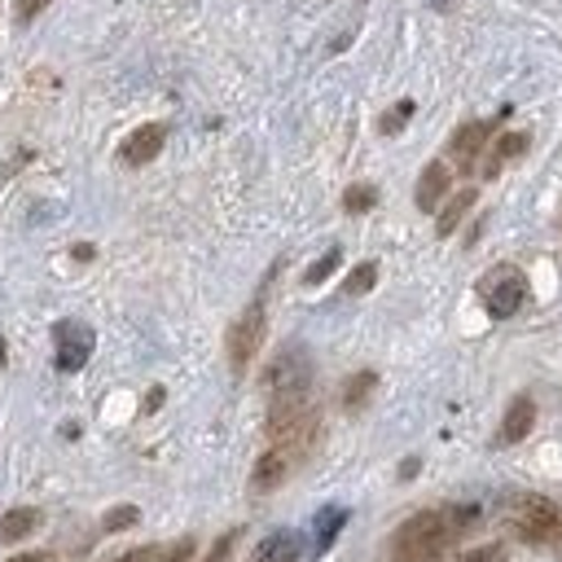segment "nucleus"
<instances>
[{"label":"nucleus","instance_id":"obj_1","mask_svg":"<svg viewBox=\"0 0 562 562\" xmlns=\"http://www.w3.org/2000/svg\"><path fill=\"white\" fill-rule=\"evenodd\" d=\"M474 518L470 505H448V509H417L408 514L395 536H391V558L395 562H443V553L452 549V540L465 531V522Z\"/></svg>","mask_w":562,"mask_h":562},{"label":"nucleus","instance_id":"obj_2","mask_svg":"<svg viewBox=\"0 0 562 562\" xmlns=\"http://www.w3.org/2000/svg\"><path fill=\"white\" fill-rule=\"evenodd\" d=\"M509 527L527 544H553V536L562 527V509L540 492H518L509 501Z\"/></svg>","mask_w":562,"mask_h":562},{"label":"nucleus","instance_id":"obj_3","mask_svg":"<svg viewBox=\"0 0 562 562\" xmlns=\"http://www.w3.org/2000/svg\"><path fill=\"white\" fill-rule=\"evenodd\" d=\"M263 334H268V294L259 290L246 307H241V316L228 325V364H233V373H246L250 369V360L259 356V347H263Z\"/></svg>","mask_w":562,"mask_h":562},{"label":"nucleus","instance_id":"obj_4","mask_svg":"<svg viewBox=\"0 0 562 562\" xmlns=\"http://www.w3.org/2000/svg\"><path fill=\"white\" fill-rule=\"evenodd\" d=\"M479 299H483V307H487L492 321H509V316L522 307V299H527V277H522V268H514V263L487 268L483 281H479Z\"/></svg>","mask_w":562,"mask_h":562},{"label":"nucleus","instance_id":"obj_5","mask_svg":"<svg viewBox=\"0 0 562 562\" xmlns=\"http://www.w3.org/2000/svg\"><path fill=\"white\" fill-rule=\"evenodd\" d=\"M92 347H97L92 325H83V321H57L53 325V360L61 373H79L92 360Z\"/></svg>","mask_w":562,"mask_h":562},{"label":"nucleus","instance_id":"obj_6","mask_svg":"<svg viewBox=\"0 0 562 562\" xmlns=\"http://www.w3.org/2000/svg\"><path fill=\"white\" fill-rule=\"evenodd\" d=\"M487 140H492V123H487V119H470V123H461V127L448 136V158H452L461 171H470V167L479 162V154L487 149Z\"/></svg>","mask_w":562,"mask_h":562},{"label":"nucleus","instance_id":"obj_7","mask_svg":"<svg viewBox=\"0 0 562 562\" xmlns=\"http://www.w3.org/2000/svg\"><path fill=\"white\" fill-rule=\"evenodd\" d=\"M162 145H167V123H140V127L119 145V158H123L127 167H145V162L158 158Z\"/></svg>","mask_w":562,"mask_h":562},{"label":"nucleus","instance_id":"obj_8","mask_svg":"<svg viewBox=\"0 0 562 562\" xmlns=\"http://www.w3.org/2000/svg\"><path fill=\"white\" fill-rule=\"evenodd\" d=\"M536 426V400L531 395H514L505 417H501V443H522Z\"/></svg>","mask_w":562,"mask_h":562},{"label":"nucleus","instance_id":"obj_9","mask_svg":"<svg viewBox=\"0 0 562 562\" xmlns=\"http://www.w3.org/2000/svg\"><path fill=\"white\" fill-rule=\"evenodd\" d=\"M448 184H452L448 162H426V167H422V176H417V189H413L417 211H435V206H439V198L448 193Z\"/></svg>","mask_w":562,"mask_h":562},{"label":"nucleus","instance_id":"obj_10","mask_svg":"<svg viewBox=\"0 0 562 562\" xmlns=\"http://www.w3.org/2000/svg\"><path fill=\"white\" fill-rule=\"evenodd\" d=\"M527 145H531V136H527V132H505V136H496V140H492V149H487V158H483V176L492 180L505 162L522 158V154H527Z\"/></svg>","mask_w":562,"mask_h":562},{"label":"nucleus","instance_id":"obj_11","mask_svg":"<svg viewBox=\"0 0 562 562\" xmlns=\"http://www.w3.org/2000/svg\"><path fill=\"white\" fill-rule=\"evenodd\" d=\"M299 553H303V540L294 531H272L259 540L255 562H299Z\"/></svg>","mask_w":562,"mask_h":562},{"label":"nucleus","instance_id":"obj_12","mask_svg":"<svg viewBox=\"0 0 562 562\" xmlns=\"http://www.w3.org/2000/svg\"><path fill=\"white\" fill-rule=\"evenodd\" d=\"M474 202H479V189H474V184L457 189V193L448 198V206L439 211V220H435V233H439V237H452V233H457V224L465 220V211H470Z\"/></svg>","mask_w":562,"mask_h":562},{"label":"nucleus","instance_id":"obj_13","mask_svg":"<svg viewBox=\"0 0 562 562\" xmlns=\"http://www.w3.org/2000/svg\"><path fill=\"white\" fill-rule=\"evenodd\" d=\"M35 527H40V509L35 505H18V509H9L0 518V544H18V540L35 536Z\"/></svg>","mask_w":562,"mask_h":562},{"label":"nucleus","instance_id":"obj_14","mask_svg":"<svg viewBox=\"0 0 562 562\" xmlns=\"http://www.w3.org/2000/svg\"><path fill=\"white\" fill-rule=\"evenodd\" d=\"M342 522H347V509H342V505H325V509L316 514V522H312V527H316V531H312V549L325 553V549L334 544V536L342 531Z\"/></svg>","mask_w":562,"mask_h":562},{"label":"nucleus","instance_id":"obj_15","mask_svg":"<svg viewBox=\"0 0 562 562\" xmlns=\"http://www.w3.org/2000/svg\"><path fill=\"white\" fill-rule=\"evenodd\" d=\"M373 386H378V373H373V369L351 373V378L342 382V408H347V413L364 408V404H369V395H373Z\"/></svg>","mask_w":562,"mask_h":562},{"label":"nucleus","instance_id":"obj_16","mask_svg":"<svg viewBox=\"0 0 562 562\" xmlns=\"http://www.w3.org/2000/svg\"><path fill=\"white\" fill-rule=\"evenodd\" d=\"M338 263H342V250H338V246H329L321 259H312V263L303 268V285H321V281H329Z\"/></svg>","mask_w":562,"mask_h":562},{"label":"nucleus","instance_id":"obj_17","mask_svg":"<svg viewBox=\"0 0 562 562\" xmlns=\"http://www.w3.org/2000/svg\"><path fill=\"white\" fill-rule=\"evenodd\" d=\"M373 206H378V189L373 184H351L342 193V211L347 215H360V211H373Z\"/></svg>","mask_w":562,"mask_h":562},{"label":"nucleus","instance_id":"obj_18","mask_svg":"<svg viewBox=\"0 0 562 562\" xmlns=\"http://www.w3.org/2000/svg\"><path fill=\"white\" fill-rule=\"evenodd\" d=\"M373 281H378V263H373V259H364V263H356V268L347 272L342 290H347V294H369V290H373Z\"/></svg>","mask_w":562,"mask_h":562},{"label":"nucleus","instance_id":"obj_19","mask_svg":"<svg viewBox=\"0 0 562 562\" xmlns=\"http://www.w3.org/2000/svg\"><path fill=\"white\" fill-rule=\"evenodd\" d=\"M136 522H140V509H136V505H114V509H105V518H101L105 531H127V527H136Z\"/></svg>","mask_w":562,"mask_h":562},{"label":"nucleus","instance_id":"obj_20","mask_svg":"<svg viewBox=\"0 0 562 562\" xmlns=\"http://www.w3.org/2000/svg\"><path fill=\"white\" fill-rule=\"evenodd\" d=\"M408 114H413V101L404 97V101H400L395 110H386V114L378 119V132H382V136H391V132H400V127L408 123Z\"/></svg>","mask_w":562,"mask_h":562},{"label":"nucleus","instance_id":"obj_21","mask_svg":"<svg viewBox=\"0 0 562 562\" xmlns=\"http://www.w3.org/2000/svg\"><path fill=\"white\" fill-rule=\"evenodd\" d=\"M457 562H505V544L492 540V544H479V549H465Z\"/></svg>","mask_w":562,"mask_h":562},{"label":"nucleus","instance_id":"obj_22","mask_svg":"<svg viewBox=\"0 0 562 562\" xmlns=\"http://www.w3.org/2000/svg\"><path fill=\"white\" fill-rule=\"evenodd\" d=\"M193 536H184V540H176V544H167V549H158V558L154 562H189L193 558Z\"/></svg>","mask_w":562,"mask_h":562},{"label":"nucleus","instance_id":"obj_23","mask_svg":"<svg viewBox=\"0 0 562 562\" xmlns=\"http://www.w3.org/2000/svg\"><path fill=\"white\" fill-rule=\"evenodd\" d=\"M233 544H237V531H224L211 549H206V558L202 562H228V553H233Z\"/></svg>","mask_w":562,"mask_h":562},{"label":"nucleus","instance_id":"obj_24","mask_svg":"<svg viewBox=\"0 0 562 562\" xmlns=\"http://www.w3.org/2000/svg\"><path fill=\"white\" fill-rule=\"evenodd\" d=\"M53 0H13V9H18V22H35L40 18V9H48Z\"/></svg>","mask_w":562,"mask_h":562},{"label":"nucleus","instance_id":"obj_25","mask_svg":"<svg viewBox=\"0 0 562 562\" xmlns=\"http://www.w3.org/2000/svg\"><path fill=\"white\" fill-rule=\"evenodd\" d=\"M154 558H158V549L154 544H140V549H127L119 562H154Z\"/></svg>","mask_w":562,"mask_h":562},{"label":"nucleus","instance_id":"obj_26","mask_svg":"<svg viewBox=\"0 0 562 562\" xmlns=\"http://www.w3.org/2000/svg\"><path fill=\"white\" fill-rule=\"evenodd\" d=\"M158 404H162V386H154V391H149V400H145V413H154Z\"/></svg>","mask_w":562,"mask_h":562},{"label":"nucleus","instance_id":"obj_27","mask_svg":"<svg viewBox=\"0 0 562 562\" xmlns=\"http://www.w3.org/2000/svg\"><path fill=\"white\" fill-rule=\"evenodd\" d=\"M413 474H417V457H408V461L400 465V479H413Z\"/></svg>","mask_w":562,"mask_h":562},{"label":"nucleus","instance_id":"obj_28","mask_svg":"<svg viewBox=\"0 0 562 562\" xmlns=\"http://www.w3.org/2000/svg\"><path fill=\"white\" fill-rule=\"evenodd\" d=\"M9 562H53L48 553H22V558H9Z\"/></svg>","mask_w":562,"mask_h":562},{"label":"nucleus","instance_id":"obj_29","mask_svg":"<svg viewBox=\"0 0 562 562\" xmlns=\"http://www.w3.org/2000/svg\"><path fill=\"white\" fill-rule=\"evenodd\" d=\"M553 549H558V553H562V527H558V536H553Z\"/></svg>","mask_w":562,"mask_h":562},{"label":"nucleus","instance_id":"obj_30","mask_svg":"<svg viewBox=\"0 0 562 562\" xmlns=\"http://www.w3.org/2000/svg\"><path fill=\"white\" fill-rule=\"evenodd\" d=\"M435 4H448V0H435Z\"/></svg>","mask_w":562,"mask_h":562}]
</instances>
